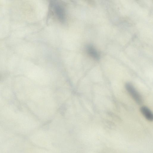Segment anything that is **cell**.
<instances>
[{
	"label": "cell",
	"instance_id": "6da1fadb",
	"mask_svg": "<svg viewBox=\"0 0 153 153\" xmlns=\"http://www.w3.org/2000/svg\"><path fill=\"white\" fill-rule=\"evenodd\" d=\"M125 88L133 99L138 104H141L142 103L143 100L140 94L131 84L127 83Z\"/></svg>",
	"mask_w": 153,
	"mask_h": 153
},
{
	"label": "cell",
	"instance_id": "277c9868",
	"mask_svg": "<svg viewBox=\"0 0 153 153\" xmlns=\"http://www.w3.org/2000/svg\"><path fill=\"white\" fill-rule=\"evenodd\" d=\"M88 53L93 58L96 60H98L100 58L99 53L92 46H89L87 48Z\"/></svg>",
	"mask_w": 153,
	"mask_h": 153
},
{
	"label": "cell",
	"instance_id": "7a4b0ae2",
	"mask_svg": "<svg viewBox=\"0 0 153 153\" xmlns=\"http://www.w3.org/2000/svg\"><path fill=\"white\" fill-rule=\"evenodd\" d=\"M53 7L54 12L57 18L62 23L65 22L66 21V15L63 7L58 4H54Z\"/></svg>",
	"mask_w": 153,
	"mask_h": 153
},
{
	"label": "cell",
	"instance_id": "3957f363",
	"mask_svg": "<svg viewBox=\"0 0 153 153\" xmlns=\"http://www.w3.org/2000/svg\"><path fill=\"white\" fill-rule=\"evenodd\" d=\"M141 112L145 118L150 121H152L153 119L152 113L147 107L143 106L140 108Z\"/></svg>",
	"mask_w": 153,
	"mask_h": 153
}]
</instances>
